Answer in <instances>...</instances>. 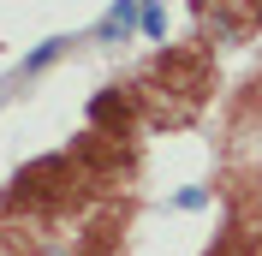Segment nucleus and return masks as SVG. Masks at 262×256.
I'll use <instances>...</instances> for the list:
<instances>
[{
  "label": "nucleus",
  "instance_id": "obj_3",
  "mask_svg": "<svg viewBox=\"0 0 262 256\" xmlns=\"http://www.w3.org/2000/svg\"><path fill=\"white\" fill-rule=\"evenodd\" d=\"M137 30H143V42H161V36H167V12L155 6V0H143V12H137Z\"/></svg>",
  "mask_w": 262,
  "mask_h": 256
},
{
  "label": "nucleus",
  "instance_id": "obj_1",
  "mask_svg": "<svg viewBox=\"0 0 262 256\" xmlns=\"http://www.w3.org/2000/svg\"><path fill=\"white\" fill-rule=\"evenodd\" d=\"M137 12H143V0H114L101 12V24H96V42H125L137 30Z\"/></svg>",
  "mask_w": 262,
  "mask_h": 256
},
{
  "label": "nucleus",
  "instance_id": "obj_4",
  "mask_svg": "<svg viewBox=\"0 0 262 256\" xmlns=\"http://www.w3.org/2000/svg\"><path fill=\"white\" fill-rule=\"evenodd\" d=\"M173 208H185V215H196V208H209V191H203V185H185V191L173 197Z\"/></svg>",
  "mask_w": 262,
  "mask_h": 256
},
{
  "label": "nucleus",
  "instance_id": "obj_2",
  "mask_svg": "<svg viewBox=\"0 0 262 256\" xmlns=\"http://www.w3.org/2000/svg\"><path fill=\"white\" fill-rule=\"evenodd\" d=\"M66 48H72V42H66V36H48V42H42V48H30V54H24V66H18V72H24V78H30V72H42V66H54V60H60Z\"/></svg>",
  "mask_w": 262,
  "mask_h": 256
}]
</instances>
